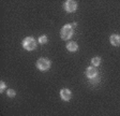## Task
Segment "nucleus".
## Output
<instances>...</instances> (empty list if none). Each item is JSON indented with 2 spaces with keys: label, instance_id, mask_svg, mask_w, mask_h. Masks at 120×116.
Returning <instances> with one entry per match:
<instances>
[{
  "label": "nucleus",
  "instance_id": "10",
  "mask_svg": "<svg viewBox=\"0 0 120 116\" xmlns=\"http://www.w3.org/2000/svg\"><path fill=\"white\" fill-rule=\"evenodd\" d=\"M7 95H8V97H10V98H14V97L16 96V93H15L14 89H8Z\"/></svg>",
  "mask_w": 120,
  "mask_h": 116
},
{
  "label": "nucleus",
  "instance_id": "3",
  "mask_svg": "<svg viewBox=\"0 0 120 116\" xmlns=\"http://www.w3.org/2000/svg\"><path fill=\"white\" fill-rule=\"evenodd\" d=\"M37 68L41 71H47L50 68V60L47 58H40L37 61Z\"/></svg>",
  "mask_w": 120,
  "mask_h": 116
},
{
  "label": "nucleus",
  "instance_id": "2",
  "mask_svg": "<svg viewBox=\"0 0 120 116\" xmlns=\"http://www.w3.org/2000/svg\"><path fill=\"white\" fill-rule=\"evenodd\" d=\"M22 47L27 50H33L37 48V41L32 37H27L22 41Z\"/></svg>",
  "mask_w": 120,
  "mask_h": 116
},
{
  "label": "nucleus",
  "instance_id": "6",
  "mask_svg": "<svg viewBox=\"0 0 120 116\" xmlns=\"http://www.w3.org/2000/svg\"><path fill=\"white\" fill-rule=\"evenodd\" d=\"M86 75H87L88 78H94L95 76L98 75L97 68H95V67H93V66L87 68V70H86Z\"/></svg>",
  "mask_w": 120,
  "mask_h": 116
},
{
  "label": "nucleus",
  "instance_id": "12",
  "mask_svg": "<svg viewBox=\"0 0 120 116\" xmlns=\"http://www.w3.org/2000/svg\"><path fill=\"white\" fill-rule=\"evenodd\" d=\"M5 90V84L4 82H0V93H3V91Z\"/></svg>",
  "mask_w": 120,
  "mask_h": 116
},
{
  "label": "nucleus",
  "instance_id": "4",
  "mask_svg": "<svg viewBox=\"0 0 120 116\" xmlns=\"http://www.w3.org/2000/svg\"><path fill=\"white\" fill-rule=\"evenodd\" d=\"M63 8H64V10L67 12H70V13L74 12L77 9V2L74 1V0H67L64 2V4H63Z\"/></svg>",
  "mask_w": 120,
  "mask_h": 116
},
{
  "label": "nucleus",
  "instance_id": "9",
  "mask_svg": "<svg viewBox=\"0 0 120 116\" xmlns=\"http://www.w3.org/2000/svg\"><path fill=\"white\" fill-rule=\"evenodd\" d=\"M101 63V58L98 57V56H95V57H93L92 59H91V65H92L93 67H95L97 68L98 66H100Z\"/></svg>",
  "mask_w": 120,
  "mask_h": 116
},
{
  "label": "nucleus",
  "instance_id": "8",
  "mask_svg": "<svg viewBox=\"0 0 120 116\" xmlns=\"http://www.w3.org/2000/svg\"><path fill=\"white\" fill-rule=\"evenodd\" d=\"M67 50H70V52H76V50H78L77 43L74 42V41H70V42L67 44Z\"/></svg>",
  "mask_w": 120,
  "mask_h": 116
},
{
  "label": "nucleus",
  "instance_id": "7",
  "mask_svg": "<svg viewBox=\"0 0 120 116\" xmlns=\"http://www.w3.org/2000/svg\"><path fill=\"white\" fill-rule=\"evenodd\" d=\"M109 42H110V44L114 46H119L120 45V35H112L109 37Z\"/></svg>",
  "mask_w": 120,
  "mask_h": 116
},
{
  "label": "nucleus",
  "instance_id": "11",
  "mask_svg": "<svg viewBox=\"0 0 120 116\" xmlns=\"http://www.w3.org/2000/svg\"><path fill=\"white\" fill-rule=\"evenodd\" d=\"M38 41H39V43H41V44H45V43L47 42V37H46V35H41Z\"/></svg>",
  "mask_w": 120,
  "mask_h": 116
},
{
  "label": "nucleus",
  "instance_id": "1",
  "mask_svg": "<svg viewBox=\"0 0 120 116\" xmlns=\"http://www.w3.org/2000/svg\"><path fill=\"white\" fill-rule=\"evenodd\" d=\"M73 35V27L72 24H67L61 28V31H60V37L62 40H69L71 39V37Z\"/></svg>",
  "mask_w": 120,
  "mask_h": 116
},
{
  "label": "nucleus",
  "instance_id": "5",
  "mask_svg": "<svg viewBox=\"0 0 120 116\" xmlns=\"http://www.w3.org/2000/svg\"><path fill=\"white\" fill-rule=\"evenodd\" d=\"M60 97H61V99L64 101H70L71 98H72V93H71L70 89L63 88L60 90Z\"/></svg>",
  "mask_w": 120,
  "mask_h": 116
}]
</instances>
